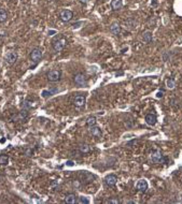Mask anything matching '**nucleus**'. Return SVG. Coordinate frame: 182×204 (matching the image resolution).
<instances>
[{
  "label": "nucleus",
  "instance_id": "0eeeda50",
  "mask_svg": "<svg viewBox=\"0 0 182 204\" xmlns=\"http://www.w3.org/2000/svg\"><path fill=\"white\" fill-rule=\"evenodd\" d=\"M144 120H146V123L148 124L149 126H154L157 121V117L155 114H153V113H149V114H146V115Z\"/></svg>",
  "mask_w": 182,
  "mask_h": 204
},
{
  "label": "nucleus",
  "instance_id": "dca6fc26",
  "mask_svg": "<svg viewBox=\"0 0 182 204\" xmlns=\"http://www.w3.org/2000/svg\"><path fill=\"white\" fill-rule=\"evenodd\" d=\"M65 202L68 204H75L77 203L78 201H77V197H75V194H68L67 197L65 198Z\"/></svg>",
  "mask_w": 182,
  "mask_h": 204
},
{
  "label": "nucleus",
  "instance_id": "f257e3e1",
  "mask_svg": "<svg viewBox=\"0 0 182 204\" xmlns=\"http://www.w3.org/2000/svg\"><path fill=\"white\" fill-rule=\"evenodd\" d=\"M66 44H67V40H66V38L63 37V35L58 37L57 39L53 40V43H52L54 51H56V52H61V51H63L64 47L66 46Z\"/></svg>",
  "mask_w": 182,
  "mask_h": 204
},
{
  "label": "nucleus",
  "instance_id": "9d476101",
  "mask_svg": "<svg viewBox=\"0 0 182 204\" xmlns=\"http://www.w3.org/2000/svg\"><path fill=\"white\" fill-rule=\"evenodd\" d=\"M85 101H86V99H85V97H84V96L79 95V96H77V97L75 98V100H73V103H75V106H78V108H81V106H83L84 104H85Z\"/></svg>",
  "mask_w": 182,
  "mask_h": 204
},
{
  "label": "nucleus",
  "instance_id": "423d86ee",
  "mask_svg": "<svg viewBox=\"0 0 182 204\" xmlns=\"http://www.w3.org/2000/svg\"><path fill=\"white\" fill-rule=\"evenodd\" d=\"M17 57L18 56L16 52H9V53L6 55V61H7L9 65H13V63L16 62Z\"/></svg>",
  "mask_w": 182,
  "mask_h": 204
},
{
  "label": "nucleus",
  "instance_id": "cd10ccee",
  "mask_svg": "<svg viewBox=\"0 0 182 204\" xmlns=\"http://www.w3.org/2000/svg\"><path fill=\"white\" fill-rule=\"evenodd\" d=\"M163 96H164V92H163V90H161V92H158L156 94V98H162Z\"/></svg>",
  "mask_w": 182,
  "mask_h": 204
},
{
  "label": "nucleus",
  "instance_id": "1a4fd4ad",
  "mask_svg": "<svg viewBox=\"0 0 182 204\" xmlns=\"http://www.w3.org/2000/svg\"><path fill=\"white\" fill-rule=\"evenodd\" d=\"M73 17V13L70 10H64L61 13V19L63 22H69Z\"/></svg>",
  "mask_w": 182,
  "mask_h": 204
},
{
  "label": "nucleus",
  "instance_id": "2f4dec72",
  "mask_svg": "<svg viewBox=\"0 0 182 204\" xmlns=\"http://www.w3.org/2000/svg\"><path fill=\"white\" fill-rule=\"evenodd\" d=\"M67 165H73V163H72V161H68L67 162Z\"/></svg>",
  "mask_w": 182,
  "mask_h": 204
},
{
  "label": "nucleus",
  "instance_id": "7c9ffc66",
  "mask_svg": "<svg viewBox=\"0 0 182 204\" xmlns=\"http://www.w3.org/2000/svg\"><path fill=\"white\" fill-rule=\"evenodd\" d=\"M81 2H83V3H86V2H89V0H80Z\"/></svg>",
  "mask_w": 182,
  "mask_h": 204
},
{
  "label": "nucleus",
  "instance_id": "4be33fe9",
  "mask_svg": "<svg viewBox=\"0 0 182 204\" xmlns=\"http://www.w3.org/2000/svg\"><path fill=\"white\" fill-rule=\"evenodd\" d=\"M8 161H9V158H8L7 156L6 155H2V156H0V163L1 164H7L8 163Z\"/></svg>",
  "mask_w": 182,
  "mask_h": 204
},
{
  "label": "nucleus",
  "instance_id": "39448f33",
  "mask_svg": "<svg viewBox=\"0 0 182 204\" xmlns=\"http://www.w3.org/2000/svg\"><path fill=\"white\" fill-rule=\"evenodd\" d=\"M116 182H118V177L113 174H109L105 177V183L108 187H113L116 184Z\"/></svg>",
  "mask_w": 182,
  "mask_h": 204
},
{
  "label": "nucleus",
  "instance_id": "a211bd4d",
  "mask_svg": "<svg viewBox=\"0 0 182 204\" xmlns=\"http://www.w3.org/2000/svg\"><path fill=\"white\" fill-rule=\"evenodd\" d=\"M79 151H81V153H83V154H87L91 151V147L87 144H81L79 145Z\"/></svg>",
  "mask_w": 182,
  "mask_h": 204
},
{
  "label": "nucleus",
  "instance_id": "2eb2a0df",
  "mask_svg": "<svg viewBox=\"0 0 182 204\" xmlns=\"http://www.w3.org/2000/svg\"><path fill=\"white\" fill-rule=\"evenodd\" d=\"M142 40L144 43H151L153 41V33L151 31H146L143 32L142 35Z\"/></svg>",
  "mask_w": 182,
  "mask_h": 204
},
{
  "label": "nucleus",
  "instance_id": "c85d7f7f",
  "mask_svg": "<svg viewBox=\"0 0 182 204\" xmlns=\"http://www.w3.org/2000/svg\"><path fill=\"white\" fill-rule=\"evenodd\" d=\"M80 24H81V22H78V23H75V24L72 25V27H73V28H78Z\"/></svg>",
  "mask_w": 182,
  "mask_h": 204
},
{
  "label": "nucleus",
  "instance_id": "7ed1b4c3",
  "mask_svg": "<svg viewBox=\"0 0 182 204\" xmlns=\"http://www.w3.org/2000/svg\"><path fill=\"white\" fill-rule=\"evenodd\" d=\"M42 58V51L40 49H32L31 54H30V60L33 63H38Z\"/></svg>",
  "mask_w": 182,
  "mask_h": 204
},
{
  "label": "nucleus",
  "instance_id": "6e6552de",
  "mask_svg": "<svg viewBox=\"0 0 182 204\" xmlns=\"http://www.w3.org/2000/svg\"><path fill=\"white\" fill-rule=\"evenodd\" d=\"M75 83L77 85H80V86H84V85L87 84V80H86L85 75L79 73L75 75Z\"/></svg>",
  "mask_w": 182,
  "mask_h": 204
},
{
  "label": "nucleus",
  "instance_id": "4468645a",
  "mask_svg": "<svg viewBox=\"0 0 182 204\" xmlns=\"http://www.w3.org/2000/svg\"><path fill=\"white\" fill-rule=\"evenodd\" d=\"M125 28L127 30H132L134 28H136V22L132 19V18H127L126 21L124 22Z\"/></svg>",
  "mask_w": 182,
  "mask_h": 204
},
{
  "label": "nucleus",
  "instance_id": "f8f14e48",
  "mask_svg": "<svg viewBox=\"0 0 182 204\" xmlns=\"http://www.w3.org/2000/svg\"><path fill=\"white\" fill-rule=\"evenodd\" d=\"M89 132H91V134L94 135L95 137H101V134H103L101 129H100L99 127L95 126V125L92 126V127H89Z\"/></svg>",
  "mask_w": 182,
  "mask_h": 204
},
{
  "label": "nucleus",
  "instance_id": "473e14b6",
  "mask_svg": "<svg viewBox=\"0 0 182 204\" xmlns=\"http://www.w3.org/2000/svg\"><path fill=\"white\" fill-rule=\"evenodd\" d=\"M152 6H154V7H155V6H157V2H156V1H153V3H152Z\"/></svg>",
  "mask_w": 182,
  "mask_h": 204
},
{
  "label": "nucleus",
  "instance_id": "9b49d317",
  "mask_svg": "<svg viewBox=\"0 0 182 204\" xmlns=\"http://www.w3.org/2000/svg\"><path fill=\"white\" fill-rule=\"evenodd\" d=\"M137 189L140 192H146L148 189V183L146 180H139L137 183Z\"/></svg>",
  "mask_w": 182,
  "mask_h": 204
},
{
  "label": "nucleus",
  "instance_id": "5701e85b",
  "mask_svg": "<svg viewBox=\"0 0 182 204\" xmlns=\"http://www.w3.org/2000/svg\"><path fill=\"white\" fill-rule=\"evenodd\" d=\"M89 199H86V197H80L79 198V200H78V203H80V204H87L89 203Z\"/></svg>",
  "mask_w": 182,
  "mask_h": 204
},
{
  "label": "nucleus",
  "instance_id": "f3484780",
  "mask_svg": "<svg viewBox=\"0 0 182 204\" xmlns=\"http://www.w3.org/2000/svg\"><path fill=\"white\" fill-rule=\"evenodd\" d=\"M123 6V2H122V0H112L111 1V8L113 9V10H120Z\"/></svg>",
  "mask_w": 182,
  "mask_h": 204
},
{
  "label": "nucleus",
  "instance_id": "393cba45",
  "mask_svg": "<svg viewBox=\"0 0 182 204\" xmlns=\"http://www.w3.org/2000/svg\"><path fill=\"white\" fill-rule=\"evenodd\" d=\"M163 59H164L165 61H167V60L170 59V53H165L164 55H163Z\"/></svg>",
  "mask_w": 182,
  "mask_h": 204
},
{
  "label": "nucleus",
  "instance_id": "ddd939ff",
  "mask_svg": "<svg viewBox=\"0 0 182 204\" xmlns=\"http://www.w3.org/2000/svg\"><path fill=\"white\" fill-rule=\"evenodd\" d=\"M110 31L115 35H120V32H121V26H120V24L116 23V22L112 23L110 26Z\"/></svg>",
  "mask_w": 182,
  "mask_h": 204
},
{
  "label": "nucleus",
  "instance_id": "20e7f679",
  "mask_svg": "<svg viewBox=\"0 0 182 204\" xmlns=\"http://www.w3.org/2000/svg\"><path fill=\"white\" fill-rule=\"evenodd\" d=\"M61 73L59 70H51L47 74V78L50 82H58L61 80Z\"/></svg>",
  "mask_w": 182,
  "mask_h": 204
},
{
  "label": "nucleus",
  "instance_id": "6ab92c4d",
  "mask_svg": "<svg viewBox=\"0 0 182 204\" xmlns=\"http://www.w3.org/2000/svg\"><path fill=\"white\" fill-rule=\"evenodd\" d=\"M8 18V13L4 9H0V23H4Z\"/></svg>",
  "mask_w": 182,
  "mask_h": 204
},
{
  "label": "nucleus",
  "instance_id": "c756f323",
  "mask_svg": "<svg viewBox=\"0 0 182 204\" xmlns=\"http://www.w3.org/2000/svg\"><path fill=\"white\" fill-rule=\"evenodd\" d=\"M49 33H50V35H53L54 33H55V31H54V30H50V31H49Z\"/></svg>",
  "mask_w": 182,
  "mask_h": 204
},
{
  "label": "nucleus",
  "instance_id": "aec40b11",
  "mask_svg": "<svg viewBox=\"0 0 182 204\" xmlns=\"http://www.w3.org/2000/svg\"><path fill=\"white\" fill-rule=\"evenodd\" d=\"M96 117L95 116H89L87 119H86V125L89 127H92V126H94L95 124H96Z\"/></svg>",
  "mask_w": 182,
  "mask_h": 204
},
{
  "label": "nucleus",
  "instance_id": "b1692460",
  "mask_svg": "<svg viewBox=\"0 0 182 204\" xmlns=\"http://www.w3.org/2000/svg\"><path fill=\"white\" fill-rule=\"evenodd\" d=\"M125 126L128 127V128H132V127L134 126V124H132V119L126 120V121H125Z\"/></svg>",
  "mask_w": 182,
  "mask_h": 204
},
{
  "label": "nucleus",
  "instance_id": "a878e982",
  "mask_svg": "<svg viewBox=\"0 0 182 204\" xmlns=\"http://www.w3.org/2000/svg\"><path fill=\"white\" fill-rule=\"evenodd\" d=\"M23 106L25 108V109H29V108H31V103L29 101H25L24 102V104H23Z\"/></svg>",
  "mask_w": 182,
  "mask_h": 204
},
{
  "label": "nucleus",
  "instance_id": "412c9836",
  "mask_svg": "<svg viewBox=\"0 0 182 204\" xmlns=\"http://www.w3.org/2000/svg\"><path fill=\"white\" fill-rule=\"evenodd\" d=\"M166 85H167V87L169 89H174L176 86V82L175 80H172V78H168L167 81H166Z\"/></svg>",
  "mask_w": 182,
  "mask_h": 204
},
{
  "label": "nucleus",
  "instance_id": "bb28decb",
  "mask_svg": "<svg viewBox=\"0 0 182 204\" xmlns=\"http://www.w3.org/2000/svg\"><path fill=\"white\" fill-rule=\"evenodd\" d=\"M107 203H113V204H118L119 200L118 199H110V200L107 201Z\"/></svg>",
  "mask_w": 182,
  "mask_h": 204
},
{
  "label": "nucleus",
  "instance_id": "f03ea898",
  "mask_svg": "<svg viewBox=\"0 0 182 204\" xmlns=\"http://www.w3.org/2000/svg\"><path fill=\"white\" fill-rule=\"evenodd\" d=\"M150 159L151 161L154 162V163H163L166 160V158H164V156H163L160 149H154V151H151Z\"/></svg>",
  "mask_w": 182,
  "mask_h": 204
}]
</instances>
